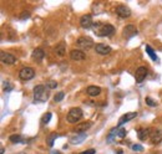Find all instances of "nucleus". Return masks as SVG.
Wrapping results in <instances>:
<instances>
[{
  "label": "nucleus",
  "instance_id": "obj_33",
  "mask_svg": "<svg viewBox=\"0 0 162 154\" xmlns=\"http://www.w3.org/2000/svg\"><path fill=\"white\" fill-rule=\"evenodd\" d=\"M5 153V149H4V147H1V149H0V154H4Z\"/></svg>",
  "mask_w": 162,
  "mask_h": 154
},
{
  "label": "nucleus",
  "instance_id": "obj_4",
  "mask_svg": "<svg viewBox=\"0 0 162 154\" xmlns=\"http://www.w3.org/2000/svg\"><path fill=\"white\" fill-rule=\"evenodd\" d=\"M76 45L82 49V50H90L92 47H95V44H94V40L91 37H86V36H81L77 39L76 41Z\"/></svg>",
  "mask_w": 162,
  "mask_h": 154
},
{
  "label": "nucleus",
  "instance_id": "obj_20",
  "mask_svg": "<svg viewBox=\"0 0 162 154\" xmlns=\"http://www.w3.org/2000/svg\"><path fill=\"white\" fill-rule=\"evenodd\" d=\"M85 138H86V133L76 134L75 137H71V138H70V143H71V144H80V143L84 142Z\"/></svg>",
  "mask_w": 162,
  "mask_h": 154
},
{
  "label": "nucleus",
  "instance_id": "obj_18",
  "mask_svg": "<svg viewBox=\"0 0 162 154\" xmlns=\"http://www.w3.org/2000/svg\"><path fill=\"white\" fill-rule=\"evenodd\" d=\"M136 117H137V112H129V113L124 114V116L120 118L119 125H122V124L126 123V122H130L131 119H133V118H136Z\"/></svg>",
  "mask_w": 162,
  "mask_h": 154
},
{
  "label": "nucleus",
  "instance_id": "obj_21",
  "mask_svg": "<svg viewBox=\"0 0 162 154\" xmlns=\"http://www.w3.org/2000/svg\"><path fill=\"white\" fill-rule=\"evenodd\" d=\"M86 93L89 96H91V97H96V96H98L101 93V88L98 86H89L86 88Z\"/></svg>",
  "mask_w": 162,
  "mask_h": 154
},
{
  "label": "nucleus",
  "instance_id": "obj_23",
  "mask_svg": "<svg viewBox=\"0 0 162 154\" xmlns=\"http://www.w3.org/2000/svg\"><path fill=\"white\" fill-rule=\"evenodd\" d=\"M145 49H146V52H147V54L150 55V57H151V59H152L154 61H159V57L156 56L155 51L152 50V47H151L150 45H146V47H145Z\"/></svg>",
  "mask_w": 162,
  "mask_h": 154
},
{
  "label": "nucleus",
  "instance_id": "obj_29",
  "mask_svg": "<svg viewBox=\"0 0 162 154\" xmlns=\"http://www.w3.org/2000/svg\"><path fill=\"white\" fill-rule=\"evenodd\" d=\"M146 103H147L148 106H151V107H155V106H156V102L152 101V98H150V97H146Z\"/></svg>",
  "mask_w": 162,
  "mask_h": 154
},
{
  "label": "nucleus",
  "instance_id": "obj_9",
  "mask_svg": "<svg viewBox=\"0 0 162 154\" xmlns=\"http://www.w3.org/2000/svg\"><path fill=\"white\" fill-rule=\"evenodd\" d=\"M0 60L3 63H6V65H14L16 62V57L6 51H1L0 52Z\"/></svg>",
  "mask_w": 162,
  "mask_h": 154
},
{
  "label": "nucleus",
  "instance_id": "obj_22",
  "mask_svg": "<svg viewBox=\"0 0 162 154\" xmlns=\"http://www.w3.org/2000/svg\"><path fill=\"white\" fill-rule=\"evenodd\" d=\"M9 141H10L11 143H25L24 138H23L21 135H18V134H13V135H10V137H9Z\"/></svg>",
  "mask_w": 162,
  "mask_h": 154
},
{
  "label": "nucleus",
  "instance_id": "obj_7",
  "mask_svg": "<svg viewBox=\"0 0 162 154\" xmlns=\"http://www.w3.org/2000/svg\"><path fill=\"white\" fill-rule=\"evenodd\" d=\"M115 13L121 19H126V18H129L130 15H131V10H130L126 5H119V6H116Z\"/></svg>",
  "mask_w": 162,
  "mask_h": 154
},
{
  "label": "nucleus",
  "instance_id": "obj_16",
  "mask_svg": "<svg viewBox=\"0 0 162 154\" xmlns=\"http://www.w3.org/2000/svg\"><path fill=\"white\" fill-rule=\"evenodd\" d=\"M31 57H32V60H34V61L41 62L42 60H44V57H45V51H44L42 49H35V50L32 51Z\"/></svg>",
  "mask_w": 162,
  "mask_h": 154
},
{
  "label": "nucleus",
  "instance_id": "obj_34",
  "mask_svg": "<svg viewBox=\"0 0 162 154\" xmlns=\"http://www.w3.org/2000/svg\"><path fill=\"white\" fill-rule=\"evenodd\" d=\"M51 154H61V153H60V152H53Z\"/></svg>",
  "mask_w": 162,
  "mask_h": 154
},
{
  "label": "nucleus",
  "instance_id": "obj_11",
  "mask_svg": "<svg viewBox=\"0 0 162 154\" xmlns=\"http://www.w3.org/2000/svg\"><path fill=\"white\" fill-rule=\"evenodd\" d=\"M150 138L152 141V143L157 144V143H161L162 142V130L161 129H157V128H152L150 130Z\"/></svg>",
  "mask_w": 162,
  "mask_h": 154
},
{
  "label": "nucleus",
  "instance_id": "obj_26",
  "mask_svg": "<svg viewBox=\"0 0 162 154\" xmlns=\"http://www.w3.org/2000/svg\"><path fill=\"white\" fill-rule=\"evenodd\" d=\"M51 117H53V114H51V113H50V112H47V113H46V114H44V116H42V119H41V121H42V123H49V122H50V119H51Z\"/></svg>",
  "mask_w": 162,
  "mask_h": 154
},
{
  "label": "nucleus",
  "instance_id": "obj_3",
  "mask_svg": "<svg viewBox=\"0 0 162 154\" xmlns=\"http://www.w3.org/2000/svg\"><path fill=\"white\" fill-rule=\"evenodd\" d=\"M82 109L81 108H79V107H75V108H71L70 111H69V113H67V116H66V119H67V122L71 124L76 123V122H79L81 118H82Z\"/></svg>",
  "mask_w": 162,
  "mask_h": 154
},
{
  "label": "nucleus",
  "instance_id": "obj_32",
  "mask_svg": "<svg viewBox=\"0 0 162 154\" xmlns=\"http://www.w3.org/2000/svg\"><path fill=\"white\" fill-rule=\"evenodd\" d=\"M29 16H30V14H29V13H24V14L21 15V20H24L25 18H29Z\"/></svg>",
  "mask_w": 162,
  "mask_h": 154
},
{
  "label": "nucleus",
  "instance_id": "obj_8",
  "mask_svg": "<svg viewBox=\"0 0 162 154\" xmlns=\"http://www.w3.org/2000/svg\"><path fill=\"white\" fill-rule=\"evenodd\" d=\"M147 76V68L145 66H140L137 70H136V73H135V80L137 83H141L143 82V80L146 78Z\"/></svg>",
  "mask_w": 162,
  "mask_h": 154
},
{
  "label": "nucleus",
  "instance_id": "obj_27",
  "mask_svg": "<svg viewBox=\"0 0 162 154\" xmlns=\"http://www.w3.org/2000/svg\"><path fill=\"white\" fill-rule=\"evenodd\" d=\"M64 96H65L64 92H58L55 94V97H54V101H55V102H60V101H63Z\"/></svg>",
  "mask_w": 162,
  "mask_h": 154
},
{
  "label": "nucleus",
  "instance_id": "obj_1",
  "mask_svg": "<svg viewBox=\"0 0 162 154\" xmlns=\"http://www.w3.org/2000/svg\"><path fill=\"white\" fill-rule=\"evenodd\" d=\"M94 32L96 34L97 36L105 37V36H111L115 32V28L110 24H101V23H96L92 26Z\"/></svg>",
  "mask_w": 162,
  "mask_h": 154
},
{
  "label": "nucleus",
  "instance_id": "obj_2",
  "mask_svg": "<svg viewBox=\"0 0 162 154\" xmlns=\"http://www.w3.org/2000/svg\"><path fill=\"white\" fill-rule=\"evenodd\" d=\"M49 91L46 86L44 85H37L34 87V99L35 102H45L49 98Z\"/></svg>",
  "mask_w": 162,
  "mask_h": 154
},
{
  "label": "nucleus",
  "instance_id": "obj_30",
  "mask_svg": "<svg viewBox=\"0 0 162 154\" xmlns=\"http://www.w3.org/2000/svg\"><path fill=\"white\" fill-rule=\"evenodd\" d=\"M4 88H5V92H10V91L13 90V86L9 85V83H5V87H4Z\"/></svg>",
  "mask_w": 162,
  "mask_h": 154
},
{
  "label": "nucleus",
  "instance_id": "obj_15",
  "mask_svg": "<svg viewBox=\"0 0 162 154\" xmlns=\"http://www.w3.org/2000/svg\"><path fill=\"white\" fill-rule=\"evenodd\" d=\"M135 35H137V29H136V26H135V25L130 24V25H127V26H125V29H124V36H125L126 39L133 37Z\"/></svg>",
  "mask_w": 162,
  "mask_h": 154
},
{
  "label": "nucleus",
  "instance_id": "obj_10",
  "mask_svg": "<svg viewBox=\"0 0 162 154\" xmlns=\"http://www.w3.org/2000/svg\"><path fill=\"white\" fill-rule=\"evenodd\" d=\"M80 25H81V28H84V29H90V28H92V26H94L92 16H91L90 14H86V15L81 16V19H80Z\"/></svg>",
  "mask_w": 162,
  "mask_h": 154
},
{
  "label": "nucleus",
  "instance_id": "obj_17",
  "mask_svg": "<svg viewBox=\"0 0 162 154\" xmlns=\"http://www.w3.org/2000/svg\"><path fill=\"white\" fill-rule=\"evenodd\" d=\"M54 52H55L58 56L64 57L65 54H66V44H65L64 41L59 42V44H58V45L54 47Z\"/></svg>",
  "mask_w": 162,
  "mask_h": 154
},
{
  "label": "nucleus",
  "instance_id": "obj_12",
  "mask_svg": "<svg viewBox=\"0 0 162 154\" xmlns=\"http://www.w3.org/2000/svg\"><path fill=\"white\" fill-rule=\"evenodd\" d=\"M85 57H86V55L81 50H71V52H70V59L72 61H82V60H85Z\"/></svg>",
  "mask_w": 162,
  "mask_h": 154
},
{
  "label": "nucleus",
  "instance_id": "obj_13",
  "mask_svg": "<svg viewBox=\"0 0 162 154\" xmlns=\"http://www.w3.org/2000/svg\"><path fill=\"white\" fill-rule=\"evenodd\" d=\"M111 47L109 46V45H105V44H96L95 45V51H96L97 54H100V55H109L110 52H111Z\"/></svg>",
  "mask_w": 162,
  "mask_h": 154
},
{
  "label": "nucleus",
  "instance_id": "obj_25",
  "mask_svg": "<svg viewBox=\"0 0 162 154\" xmlns=\"http://www.w3.org/2000/svg\"><path fill=\"white\" fill-rule=\"evenodd\" d=\"M56 87H58V82H56V81L50 80V81L46 82V88H47V90H54V88H56Z\"/></svg>",
  "mask_w": 162,
  "mask_h": 154
},
{
  "label": "nucleus",
  "instance_id": "obj_24",
  "mask_svg": "<svg viewBox=\"0 0 162 154\" xmlns=\"http://www.w3.org/2000/svg\"><path fill=\"white\" fill-rule=\"evenodd\" d=\"M58 137H59L58 133H51V134L49 135L47 141H46V142H47V146H49V147H53V146H54V142H55V139H56Z\"/></svg>",
  "mask_w": 162,
  "mask_h": 154
},
{
  "label": "nucleus",
  "instance_id": "obj_5",
  "mask_svg": "<svg viewBox=\"0 0 162 154\" xmlns=\"http://www.w3.org/2000/svg\"><path fill=\"white\" fill-rule=\"evenodd\" d=\"M125 135H126V129L125 128H119V127L114 128L107 137V142L111 143L114 139H122V138H125Z\"/></svg>",
  "mask_w": 162,
  "mask_h": 154
},
{
  "label": "nucleus",
  "instance_id": "obj_28",
  "mask_svg": "<svg viewBox=\"0 0 162 154\" xmlns=\"http://www.w3.org/2000/svg\"><path fill=\"white\" fill-rule=\"evenodd\" d=\"M142 146L141 144H133L132 146V151H135V152H142Z\"/></svg>",
  "mask_w": 162,
  "mask_h": 154
},
{
  "label": "nucleus",
  "instance_id": "obj_6",
  "mask_svg": "<svg viewBox=\"0 0 162 154\" xmlns=\"http://www.w3.org/2000/svg\"><path fill=\"white\" fill-rule=\"evenodd\" d=\"M34 76H35V71L32 67H24L19 72V77L23 81H30L31 78H34Z\"/></svg>",
  "mask_w": 162,
  "mask_h": 154
},
{
  "label": "nucleus",
  "instance_id": "obj_19",
  "mask_svg": "<svg viewBox=\"0 0 162 154\" xmlns=\"http://www.w3.org/2000/svg\"><path fill=\"white\" fill-rule=\"evenodd\" d=\"M150 130H151V128H140V129L137 130V137H138V139L146 141L147 138H150Z\"/></svg>",
  "mask_w": 162,
  "mask_h": 154
},
{
  "label": "nucleus",
  "instance_id": "obj_14",
  "mask_svg": "<svg viewBox=\"0 0 162 154\" xmlns=\"http://www.w3.org/2000/svg\"><path fill=\"white\" fill-rule=\"evenodd\" d=\"M92 127V123L91 122H82V123L77 124L75 128H74V132L76 133V134H80V133H85L89 128H91Z\"/></svg>",
  "mask_w": 162,
  "mask_h": 154
},
{
  "label": "nucleus",
  "instance_id": "obj_31",
  "mask_svg": "<svg viewBox=\"0 0 162 154\" xmlns=\"http://www.w3.org/2000/svg\"><path fill=\"white\" fill-rule=\"evenodd\" d=\"M95 153H96V151H95V149H89V151L82 152L81 154H95Z\"/></svg>",
  "mask_w": 162,
  "mask_h": 154
}]
</instances>
